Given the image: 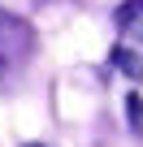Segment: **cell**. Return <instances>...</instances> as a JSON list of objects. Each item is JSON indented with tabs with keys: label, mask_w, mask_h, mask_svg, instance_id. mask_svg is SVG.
<instances>
[{
	"label": "cell",
	"mask_w": 143,
	"mask_h": 147,
	"mask_svg": "<svg viewBox=\"0 0 143 147\" xmlns=\"http://www.w3.org/2000/svg\"><path fill=\"white\" fill-rule=\"evenodd\" d=\"M113 22H117V30H134L143 22V0H126V5L113 13Z\"/></svg>",
	"instance_id": "cell-3"
},
{
	"label": "cell",
	"mask_w": 143,
	"mask_h": 147,
	"mask_svg": "<svg viewBox=\"0 0 143 147\" xmlns=\"http://www.w3.org/2000/svg\"><path fill=\"white\" fill-rule=\"evenodd\" d=\"M35 52V30L26 18L0 9V78H13V74L30 61Z\"/></svg>",
	"instance_id": "cell-1"
},
{
	"label": "cell",
	"mask_w": 143,
	"mask_h": 147,
	"mask_svg": "<svg viewBox=\"0 0 143 147\" xmlns=\"http://www.w3.org/2000/svg\"><path fill=\"white\" fill-rule=\"evenodd\" d=\"M26 147H43V143H26Z\"/></svg>",
	"instance_id": "cell-5"
},
{
	"label": "cell",
	"mask_w": 143,
	"mask_h": 147,
	"mask_svg": "<svg viewBox=\"0 0 143 147\" xmlns=\"http://www.w3.org/2000/svg\"><path fill=\"white\" fill-rule=\"evenodd\" d=\"M126 113H130V130L143 134V95H126Z\"/></svg>",
	"instance_id": "cell-4"
},
{
	"label": "cell",
	"mask_w": 143,
	"mask_h": 147,
	"mask_svg": "<svg viewBox=\"0 0 143 147\" xmlns=\"http://www.w3.org/2000/svg\"><path fill=\"white\" fill-rule=\"evenodd\" d=\"M108 61H113L121 74H130V78H143V56H139V52H130V48H113Z\"/></svg>",
	"instance_id": "cell-2"
}]
</instances>
